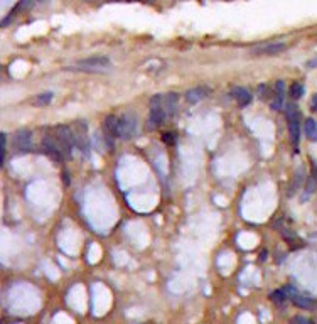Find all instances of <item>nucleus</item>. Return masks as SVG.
Masks as SVG:
<instances>
[{"mask_svg": "<svg viewBox=\"0 0 317 324\" xmlns=\"http://www.w3.org/2000/svg\"><path fill=\"white\" fill-rule=\"evenodd\" d=\"M31 130H19L15 134L14 139V146L17 149L19 154H27L32 147V140H31Z\"/></svg>", "mask_w": 317, "mask_h": 324, "instance_id": "0eeeda50", "label": "nucleus"}, {"mask_svg": "<svg viewBox=\"0 0 317 324\" xmlns=\"http://www.w3.org/2000/svg\"><path fill=\"white\" fill-rule=\"evenodd\" d=\"M51 100H53V93H41V95L36 96V100H34V103L36 105H49Z\"/></svg>", "mask_w": 317, "mask_h": 324, "instance_id": "f3484780", "label": "nucleus"}, {"mask_svg": "<svg viewBox=\"0 0 317 324\" xmlns=\"http://www.w3.org/2000/svg\"><path fill=\"white\" fill-rule=\"evenodd\" d=\"M270 299L273 302H277V304H285L287 299H289V296H287L285 289H278V291H273L270 294Z\"/></svg>", "mask_w": 317, "mask_h": 324, "instance_id": "4468645a", "label": "nucleus"}, {"mask_svg": "<svg viewBox=\"0 0 317 324\" xmlns=\"http://www.w3.org/2000/svg\"><path fill=\"white\" fill-rule=\"evenodd\" d=\"M56 140L61 147L64 156H71L73 149L76 147V134L68 125H58L56 127Z\"/></svg>", "mask_w": 317, "mask_h": 324, "instance_id": "f03ea898", "label": "nucleus"}, {"mask_svg": "<svg viewBox=\"0 0 317 324\" xmlns=\"http://www.w3.org/2000/svg\"><path fill=\"white\" fill-rule=\"evenodd\" d=\"M270 106H272V110H275V112L282 110V108H284V98L275 95L272 98V101H270Z\"/></svg>", "mask_w": 317, "mask_h": 324, "instance_id": "a211bd4d", "label": "nucleus"}, {"mask_svg": "<svg viewBox=\"0 0 317 324\" xmlns=\"http://www.w3.org/2000/svg\"><path fill=\"white\" fill-rule=\"evenodd\" d=\"M103 130H105V137L110 139H117L120 137V118L108 115L103 122Z\"/></svg>", "mask_w": 317, "mask_h": 324, "instance_id": "1a4fd4ad", "label": "nucleus"}, {"mask_svg": "<svg viewBox=\"0 0 317 324\" xmlns=\"http://www.w3.org/2000/svg\"><path fill=\"white\" fill-rule=\"evenodd\" d=\"M209 93H211V89L208 86H196V88H191L189 91L186 93V100L189 101L191 105H194L203 100V98H206Z\"/></svg>", "mask_w": 317, "mask_h": 324, "instance_id": "9b49d317", "label": "nucleus"}, {"mask_svg": "<svg viewBox=\"0 0 317 324\" xmlns=\"http://www.w3.org/2000/svg\"><path fill=\"white\" fill-rule=\"evenodd\" d=\"M167 117L165 110H164V105H162V95H156L151 98V113H149V122H147V127L151 130H156L158 127L164 123Z\"/></svg>", "mask_w": 317, "mask_h": 324, "instance_id": "7ed1b4c3", "label": "nucleus"}, {"mask_svg": "<svg viewBox=\"0 0 317 324\" xmlns=\"http://www.w3.org/2000/svg\"><path fill=\"white\" fill-rule=\"evenodd\" d=\"M230 95L238 101L239 106H246V105H250V101H251V93L248 91L246 88H243V86H235V88H231V93H230Z\"/></svg>", "mask_w": 317, "mask_h": 324, "instance_id": "f8f14e48", "label": "nucleus"}, {"mask_svg": "<svg viewBox=\"0 0 317 324\" xmlns=\"http://www.w3.org/2000/svg\"><path fill=\"white\" fill-rule=\"evenodd\" d=\"M275 95L282 96V98H284V95H285V83L282 80H278L277 84H275Z\"/></svg>", "mask_w": 317, "mask_h": 324, "instance_id": "aec40b11", "label": "nucleus"}, {"mask_svg": "<svg viewBox=\"0 0 317 324\" xmlns=\"http://www.w3.org/2000/svg\"><path fill=\"white\" fill-rule=\"evenodd\" d=\"M162 142L169 144V146H174V144L177 142V135H175L174 132H165V134L162 135Z\"/></svg>", "mask_w": 317, "mask_h": 324, "instance_id": "6ab92c4d", "label": "nucleus"}, {"mask_svg": "<svg viewBox=\"0 0 317 324\" xmlns=\"http://www.w3.org/2000/svg\"><path fill=\"white\" fill-rule=\"evenodd\" d=\"M285 115L289 120L290 140H292L294 151L299 152V142H301V112L294 103L285 105Z\"/></svg>", "mask_w": 317, "mask_h": 324, "instance_id": "f257e3e1", "label": "nucleus"}, {"mask_svg": "<svg viewBox=\"0 0 317 324\" xmlns=\"http://www.w3.org/2000/svg\"><path fill=\"white\" fill-rule=\"evenodd\" d=\"M290 324H312V321L304 316H295L292 321H290Z\"/></svg>", "mask_w": 317, "mask_h": 324, "instance_id": "412c9836", "label": "nucleus"}, {"mask_svg": "<svg viewBox=\"0 0 317 324\" xmlns=\"http://www.w3.org/2000/svg\"><path fill=\"white\" fill-rule=\"evenodd\" d=\"M42 151H44V154H48L53 161H58L61 162L63 161V151L61 147H59V144L56 142V139H51L49 135L48 137H44L42 140Z\"/></svg>", "mask_w": 317, "mask_h": 324, "instance_id": "6e6552de", "label": "nucleus"}, {"mask_svg": "<svg viewBox=\"0 0 317 324\" xmlns=\"http://www.w3.org/2000/svg\"><path fill=\"white\" fill-rule=\"evenodd\" d=\"M177 103H179L177 93H165V95H162V105H164L167 117H172V115L175 113V110H177Z\"/></svg>", "mask_w": 317, "mask_h": 324, "instance_id": "9d476101", "label": "nucleus"}, {"mask_svg": "<svg viewBox=\"0 0 317 324\" xmlns=\"http://www.w3.org/2000/svg\"><path fill=\"white\" fill-rule=\"evenodd\" d=\"M289 93H290V96L294 98V100H297V98H302L304 96V84L302 83H292L290 84V89H289Z\"/></svg>", "mask_w": 317, "mask_h": 324, "instance_id": "2eb2a0df", "label": "nucleus"}, {"mask_svg": "<svg viewBox=\"0 0 317 324\" xmlns=\"http://www.w3.org/2000/svg\"><path fill=\"white\" fill-rule=\"evenodd\" d=\"M287 46L284 42H267V44L256 46V48L251 51L255 56H275V54H280L282 51H285Z\"/></svg>", "mask_w": 317, "mask_h": 324, "instance_id": "423d86ee", "label": "nucleus"}, {"mask_svg": "<svg viewBox=\"0 0 317 324\" xmlns=\"http://www.w3.org/2000/svg\"><path fill=\"white\" fill-rule=\"evenodd\" d=\"M304 132H306L307 139L309 140H317V122L314 118H307L306 123H304Z\"/></svg>", "mask_w": 317, "mask_h": 324, "instance_id": "ddd939ff", "label": "nucleus"}, {"mask_svg": "<svg viewBox=\"0 0 317 324\" xmlns=\"http://www.w3.org/2000/svg\"><path fill=\"white\" fill-rule=\"evenodd\" d=\"M139 134V117L132 112H127L120 117V139L128 140Z\"/></svg>", "mask_w": 317, "mask_h": 324, "instance_id": "20e7f679", "label": "nucleus"}, {"mask_svg": "<svg viewBox=\"0 0 317 324\" xmlns=\"http://www.w3.org/2000/svg\"><path fill=\"white\" fill-rule=\"evenodd\" d=\"M78 66L84 71H100L110 66V59L106 56H89L78 61Z\"/></svg>", "mask_w": 317, "mask_h": 324, "instance_id": "39448f33", "label": "nucleus"}, {"mask_svg": "<svg viewBox=\"0 0 317 324\" xmlns=\"http://www.w3.org/2000/svg\"><path fill=\"white\" fill-rule=\"evenodd\" d=\"M267 95H268V88L265 86V84H260V86H258V96L262 98V100H265Z\"/></svg>", "mask_w": 317, "mask_h": 324, "instance_id": "4be33fe9", "label": "nucleus"}, {"mask_svg": "<svg viewBox=\"0 0 317 324\" xmlns=\"http://www.w3.org/2000/svg\"><path fill=\"white\" fill-rule=\"evenodd\" d=\"M5 154H7V135H0V165L5 162Z\"/></svg>", "mask_w": 317, "mask_h": 324, "instance_id": "dca6fc26", "label": "nucleus"}, {"mask_svg": "<svg viewBox=\"0 0 317 324\" xmlns=\"http://www.w3.org/2000/svg\"><path fill=\"white\" fill-rule=\"evenodd\" d=\"M311 106H312V108H314L316 112H317V93H316L314 96H312V100H311Z\"/></svg>", "mask_w": 317, "mask_h": 324, "instance_id": "5701e85b", "label": "nucleus"}]
</instances>
